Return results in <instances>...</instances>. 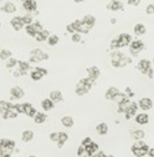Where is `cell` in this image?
Returning <instances> with one entry per match:
<instances>
[{
  "label": "cell",
  "instance_id": "1",
  "mask_svg": "<svg viewBox=\"0 0 154 157\" xmlns=\"http://www.w3.org/2000/svg\"><path fill=\"white\" fill-rule=\"evenodd\" d=\"M15 148V143L10 139L0 140V157H11Z\"/></svg>",
  "mask_w": 154,
  "mask_h": 157
},
{
  "label": "cell",
  "instance_id": "2",
  "mask_svg": "<svg viewBox=\"0 0 154 157\" xmlns=\"http://www.w3.org/2000/svg\"><path fill=\"white\" fill-rule=\"evenodd\" d=\"M131 150L134 155L137 157H143L146 154H148L150 150L149 146L143 141H137L134 143L131 147Z\"/></svg>",
  "mask_w": 154,
  "mask_h": 157
},
{
  "label": "cell",
  "instance_id": "3",
  "mask_svg": "<svg viewBox=\"0 0 154 157\" xmlns=\"http://www.w3.org/2000/svg\"><path fill=\"white\" fill-rule=\"evenodd\" d=\"M90 86H91V83L89 82V80L85 79V80H81L76 87V92L79 94V92H81L79 95H83V94L87 92Z\"/></svg>",
  "mask_w": 154,
  "mask_h": 157
},
{
  "label": "cell",
  "instance_id": "4",
  "mask_svg": "<svg viewBox=\"0 0 154 157\" xmlns=\"http://www.w3.org/2000/svg\"><path fill=\"white\" fill-rule=\"evenodd\" d=\"M131 41V36L128 34H122L120 35V38L118 39L116 42V44L114 45V47H122L124 46V45H128L130 42Z\"/></svg>",
  "mask_w": 154,
  "mask_h": 157
},
{
  "label": "cell",
  "instance_id": "5",
  "mask_svg": "<svg viewBox=\"0 0 154 157\" xmlns=\"http://www.w3.org/2000/svg\"><path fill=\"white\" fill-rule=\"evenodd\" d=\"M139 105L143 110L147 111L150 110L153 107V102L152 100L149 98H143L140 100Z\"/></svg>",
  "mask_w": 154,
  "mask_h": 157
},
{
  "label": "cell",
  "instance_id": "6",
  "mask_svg": "<svg viewBox=\"0 0 154 157\" xmlns=\"http://www.w3.org/2000/svg\"><path fill=\"white\" fill-rule=\"evenodd\" d=\"M138 69L143 74H147L150 70V62L146 59H142L138 64Z\"/></svg>",
  "mask_w": 154,
  "mask_h": 157
},
{
  "label": "cell",
  "instance_id": "7",
  "mask_svg": "<svg viewBox=\"0 0 154 157\" xmlns=\"http://www.w3.org/2000/svg\"><path fill=\"white\" fill-rule=\"evenodd\" d=\"M42 29V26L38 23H34L33 25L28 26L26 27V32L32 36H35L36 33H38Z\"/></svg>",
  "mask_w": 154,
  "mask_h": 157
},
{
  "label": "cell",
  "instance_id": "8",
  "mask_svg": "<svg viewBox=\"0 0 154 157\" xmlns=\"http://www.w3.org/2000/svg\"><path fill=\"white\" fill-rule=\"evenodd\" d=\"M23 24H24V23L22 21V18L20 17H15L11 20V25L16 31L20 30L23 26Z\"/></svg>",
  "mask_w": 154,
  "mask_h": 157
},
{
  "label": "cell",
  "instance_id": "9",
  "mask_svg": "<svg viewBox=\"0 0 154 157\" xmlns=\"http://www.w3.org/2000/svg\"><path fill=\"white\" fill-rule=\"evenodd\" d=\"M144 45L143 43L141 41H134L131 43L130 45V50L133 53H138V52L141 51L143 48Z\"/></svg>",
  "mask_w": 154,
  "mask_h": 157
},
{
  "label": "cell",
  "instance_id": "10",
  "mask_svg": "<svg viewBox=\"0 0 154 157\" xmlns=\"http://www.w3.org/2000/svg\"><path fill=\"white\" fill-rule=\"evenodd\" d=\"M136 110H137V106H136L135 102H133L132 104L128 106L127 109H126V116H127L126 118L130 119V117H132L133 116H134L135 113H136Z\"/></svg>",
  "mask_w": 154,
  "mask_h": 157
},
{
  "label": "cell",
  "instance_id": "11",
  "mask_svg": "<svg viewBox=\"0 0 154 157\" xmlns=\"http://www.w3.org/2000/svg\"><path fill=\"white\" fill-rule=\"evenodd\" d=\"M23 111L29 117H33L36 113V110L33 106H31L29 103H25L23 104Z\"/></svg>",
  "mask_w": 154,
  "mask_h": 157
},
{
  "label": "cell",
  "instance_id": "12",
  "mask_svg": "<svg viewBox=\"0 0 154 157\" xmlns=\"http://www.w3.org/2000/svg\"><path fill=\"white\" fill-rule=\"evenodd\" d=\"M11 94L16 99H20L24 96V92L20 87L16 86V87L12 88L11 90Z\"/></svg>",
  "mask_w": 154,
  "mask_h": 157
},
{
  "label": "cell",
  "instance_id": "13",
  "mask_svg": "<svg viewBox=\"0 0 154 157\" xmlns=\"http://www.w3.org/2000/svg\"><path fill=\"white\" fill-rule=\"evenodd\" d=\"M136 121L137 123L140 125H144L148 123L149 122V117L148 115L146 114V113H141V114H139L136 117Z\"/></svg>",
  "mask_w": 154,
  "mask_h": 157
},
{
  "label": "cell",
  "instance_id": "14",
  "mask_svg": "<svg viewBox=\"0 0 154 157\" xmlns=\"http://www.w3.org/2000/svg\"><path fill=\"white\" fill-rule=\"evenodd\" d=\"M12 107H14V106L9 103V102H6L5 101H0V113H2V115L4 114L6 112H7L9 109L12 108Z\"/></svg>",
  "mask_w": 154,
  "mask_h": 157
},
{
  "label": "cell",
  "instance_id": "15",
  "mask_svg": "<svg viewBox=\"0 0 154 157\" xmlns=\"http://www.w3.org/2000/svg\"><path fill=\"white\" fill-rule=\"evenodd\" d=\"M88 71L89 72V78L91 79L92 80H95L96 78L99 76V70L96 67H92L90 69L88 70Z\"/></svg>",
  "mask_w": 154,
  "mask_h": 157
},
{
  "label": "cell",
  "instance_id": "16",
  "mask_svg": "<svg viewBox=\"0 0 154 157\" xmlns=\"http://www.w3.org/2000/svg\"><path fill=\"white\" fill-rule=\"evenodd\" d=\"M135 34L137 36H141L146 33V27L142 24H137L134 29Z\"/></svg>",
  "mask_w": 154,
  "mask_h": 157
},
{
  "label": "cell",
  "instance_id": "17",
  "mask_svg": "<svg viewBox=\"0 0 154 157\" xmlns=\"http://www.w3.org/2000/svg\"><path fill=\"white\" fill-rule=\"evenodd\" d=\"M33 138V133L31 131H25L24 133H22V139L24 142H29Z\"/></svg>",
  "mask_w": 154,
  "mask_h": 157
},
{
  "label": "cell",
  "instance_id": "18",
  "mask_svg": "<svg viewBox=\"0 0 154 157\" xmlns=\"http://www.w3.org/2000/svg\"><path fill=\"white\" fill-rule=\"evenodd\" d=\"M24 8L29 11L34 10L36 9V4L32 0H27L26 2L24 3Z\"/></svg>",
  "mask_w": 154,
  "mask_h": 157
},
{
  "label": "cell",
  "instance_id": "19",
  "mask_svg": "<svg viewBox=\"0 0 154 157\" xmlns=\"http://www.w3.org/2000/svg\"><path fill=\"white\" fill-rule=\"evenodd\" d=\"M11 55H12V53H11V52L9 50H8V49H3V50L0 52V59H2V60H6V59L10 57Z\"/></svg>",
  "mask_w": 154,
  "mask_h": 157
},
{
  "label": "cell",
  "instance_id": "20",
  "mask_svg": "<svg viewBox=\"0 0 154 157\" xmlns=\"http://www.w3.org/2000/svg\"><path fill=\"white\" fill-rule=\"evenodd\" d=\"M68 139V136L67 135L64 133H59V141H58V145H59V148L63 146V145L64 144V143L66 142V140Z\"/></svg>",
  "mask_w": 154,
  "mask_h": 157
},
{
  "label": "cell",
  "instance_id": "21",
  "mask_svg": "<svg viewBox=\"0 0 154 157\" xmlns=\"http://www.w3.org/2000/svg\"><path fill=\"white\" fill-rule=\"evenodd\" d=\"M42 106H43V108L45 110H49L50 109H52L53 107V104L50 100L46 99L42 103Z\"/></svg>",
  "mask_w": 154,
  "mask_h": 157
},
{
  "label": "cell",
  "instance_id": "22",
  "mask_svg": "<svg viewBox=\"0 0 154 157\" xmlns=\"http://www.w3.org/2000/svg\"><path fill=\"white\" fill-rule=\"evenodd\" d=\"M62 122H63V124L66 127H71L73 123L72 118L69 117H64V118L62 119Z\"/></svg>",
  "mask_w": 154,
  "mask_h": 157
},
{
  "label": "cell",
  "instance_id": "23",
  "mask_svg": "<svg viewBox=\"0 0 154 157\" xmlns=\"http://www.w3.org/2000/svg\"><path fill=\"white\" fill-rule=\"evenodd\" d=\"M96 129H97L98 133H100L101 135L106 134L107 132V126L105 123H102V124L99 125Z\"/></svg>",
  "mask_w": 154,
  "mask_h": 157
},
{
  "label": "cell",
  "instance_id": "24",
  "mask_svg": "<svg viewBox=\"0 0 154 157\" xmlns=\"http://www.w3.org/2000/svg\"><path fill=\"white\" fill-rule=\"evenodd\" d=\"M45 119H46V115L41 113V112L37 113L36 116L35 117V122L37 123H42L44 122Z\"/></svg>",
  "mask_w": 154,
  "mask_h": 157
},
{
  "label": "cell",
  "instance_id": "25",
  "mask_svg": "<svg viewBox=\"0 0 154 157\" xmlns=\"http://www.w3.org/2000/svg\"><path fill=\"white\" fill-rule=\"evenodd\" d=\"M50 97L53 101L58 102V101H59L61 99V93L59 91H54V92H51Z\"/></svg>",
  "mask_w": 154,
  "mask_h": 157
},
{
  "label": "cell",
  "instance_id": "26",
  "mask_svg": "<svg viewBox=\"0 0 154 157\" xmlns=\"http://www.w3.org/2000/svg\"><path fill=\"white\" fill-rule=\"evenodd\" d=\"M144 136H145V134H144V132L142 130L135 131V132L133 133V136L134 137V139H137V140L143 139V138L144 137Z\"/></svg>",
  "mask_w": 154,
  "mask_h": 157
},
{
  "label": "cell",
  "instance_id": "27",
  "mask_svg": "<svg viewBox=\"0 0 154 157\" xmlns=\"http://www.w3.org/2000/svg\"><path fill=\"white\" fill-rule=\"evenodd\" d=\"M5 12H13L16 11V7H15V6L13 4H12V3H7V4L6 5V6H5Z\"/></svg>",
  "mask_w": 154,
  "mask_h": 157
},
{
  "label": "cell",
  "instance_id": "28",
  "mask_svg": "<svg viewBox=\"0 0 154 157\" xmlns=\"http://www.w3.org/2000/svg\"><path fill=\"white\" fill-rule=\"evenodd\" d=\"M49 35V33L47 31H43L38 34V36L36 37V39L38 41H43L47 38V36Z\"/></svg>",
  "mask_w": 154,
  "mask_h": 157
},
{
  "label": "cell",
  "instance_id": "29",
  "mask_svg": "<svg viewBox=\"0 0 154 157\" xmlns=\"http://www.w3.org/2000/svg\"><path fill=\"white\" fill-rule=\"evenodd\" d=\"M17 61L16 59H13V58H11L8 60L7 63H6V67L7 68H12L13 66L16 65Z\"/></svg>",
  "mask_w": 154,
  "mask_h": 157
},
{
  "label": "cell",
  "instance_id": "30",
  "mask_svg": "<svg viewBox=\"0 0 154 157\" xmlns=\"http://www.w3.org/2000/svg\"><path fill=\"white\" fill-rule=\"evenodd\" d=\"M19 68H20L21 72H24L29 69V64L25 62H19Z\"/></svg>",
  "mask_w": 154,
  "mask_h": 157
},
{
  "label": "cell",
  "instance_id": "31",
  "mask_svg": "<svg viewBox=\"0 0 154 157\" xmlns=\"http://www.w3.org/2000/svg\"><path fill=\"white\" fill-rule=\"evenodd\" d=\"M31 76L35 80H40V78L43 76V74H41V72H33L31 74Z\"/></svg>",
  "mask_w": 154,
  "mask_h": 157
},
{
  "label": "cell",
  "instance_id": "32",
  "mask_svg": "<svg viewBox=\"0 0 154 157\" xmlns=\"http://www.w3.org/2000/svg\"><path fill=\"white\" fill-rule=\"evenodd\" d=\"M58 40H59L58 37H56V36H51L50 38H49V45H56V44L58 43Z\"/></svg>",
  "mask_w": 154,
  "mask_h": 157
},
{
  "label": "cell",
  "instance_id": "33",
  "mask_svg": "<svg viewBox=\"0 0 154 157\" xmlns=\"http://www.w3.org/2000/svg\"><path fill=\"white\" fill-rule=\"evenodd\" d=\"M59 133H52L50 135V139L53 141H56V142L59 141Z\"/></svg>",
  "mask_w": 154,
  "mask_h": 157
},
{
  "label": "cell",
  "instance_id": "34",
  "mask_svg": "<svg viewBox=\"0 0 154 157\" xmlns=\"http://www.w3.org/2000/svg\"><path fill=\"white\" fill-rule=\"evenodd\" d=\"M146 12L148 14H153L154 13V5H150L146 8Z\"/></svg>",
  "mask_w": 154,
  "mask_h": 157
},
{
  "label": "cell",
  "instance_id": "35",
  "mask_svg": "<svg viewBox=\"0 0 154 157\" xmlns=\"http://www.w3.org/2000/svg\"><path fill=\"white\" fill-rule=\"evenodd\" d=\"M22 18L24 24H29L31 23V21H32V18L30 16H24Z\"/></svg>",
  "mask_w": 154,
  "mask_h": 157
},
{
  "label": "cell",
  "instance_id": "36",
  "mask_svg": "<svg viewBox=\"0 0 154 157\" xmlns=\"http://www.w3.org/2000/svg\"><path fill=\"white\" fill-rule=\"evenodd\" d=\"M118 93V91H117V90H116V89L115 90V91H113V92H111V90H109V91H108V92H107V96H110V97H113V96H115L116 95V94Z\"/></svg>",
  "mask_w": 154,
  "mask_h": 157
},
{
  "label": "cell",
  "instance_id": "37",
  "mask_svg": "<svg viewBox=\"0 0 154 157\" xmlns=\"http://www.w3.org/2000/svg\"><path fill=\"white\" fill-rule=\"evenodd\" d=\"M73 40L74 42H79L80 40V36L78 34H76V35H74L73 36Z\"/></svg>",
  "mask_w": 154,
  "mask_h": 157
},
{
  "label": "cell",
  "instance_id": "38",
  "mask_svg": "<svg viewBox=\"0 0 154 157\" xmlns=\"http://www.w3.org/2000/svg\"><path fill=\"white\" fill-rule=\"evenodd\" d=\"M148 155L150 156V157H154V148L153 149H151L149 150Z\"/></svg>",
  "mask_w": 154,
  "mask_h": 157
},
{
  "label": "cell",
  "instance_id": "39",
  "mask_svg": "<svg viewBox=\"0 0 154 157\" xmlns=\"http://www.w3.org/2000/svg\"><path fill=\"white\" fill-rule=\"evenodd\" d=\"M29 157H36V156H29Z\"/></svg>",
  "mask_w": 154,
  "mask_h": 157
},
{
  "label": "cell",
  "instance_id": "40",
  "mask_svg": "<svg viewBox=\"0 0 154 157\" xmlns=\"http://www.w3.org/2000/svg\"><path fill=\"white\" fill-rule=\"evenodd\" d=\"M153 63H154V59H153Z\"/></svg>",
  "mask_w": 154,
  "mask_h": 157
},
{
  "label": "cell",
  "instance_id": "41",
  "mask_svg": "<svg viewBox=\"0 0 154 157\" xmlns=\"http://www.w3.org/2000/svg\"><path fill=\"white\" fill-rule=\"evenodd\" d=\"M0 26H1V24H0Z\"/></svg>",
  "mask_w": 154,
  "mask_h": 157
}]
</instances>
